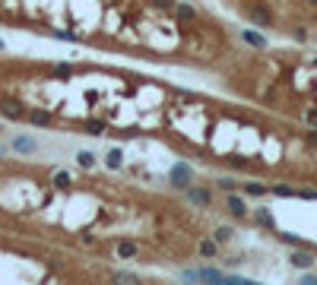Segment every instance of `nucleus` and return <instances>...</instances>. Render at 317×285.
<instances>
[{
	"label": "nucleus",
	"mask_w": 317,
	"mask_h": 285,
	"mask_svg": "<svg viewBox=\"0 0 317 285\" xmlns=\"http://www.w3.org/2000/svg\"><path fill=\"white\" fill-rule=\"evenodd\" d=\"M86 133H89V137H102V133H105V121H99V118L86 121Z\"/></svg>",
	"instance_id": "obj_14"
},
{
	"label": "nucleus",
	"mask_w": 317,
	"mask_h": 285,
	"mask_svg": "<svg viewBox=\"0 0 317 285\" xmlns=\"http://www.w3.org/2000/svg\"><path fill=\"white\" fill-rule=\"evenodd\" d=\"M245 194H248V197H264L267 187H264V184H245Z\"/></svg>",
	"instance_id": "obj_23"
},
{
	"label": "nucleus",
	"mask_w": 317,
	"mask_h": 285,
	"mask_svg": "<svg viewBox=\"0 0 317 285\" xmlns=\"http://www.w3.org/2000/svg\"><path fill=\"white\" fill-rule=\"evenodd\" d=\"M115 257H121V260H137V257H140V247H137L134 241L124 238V241L115 244Z\"/></svg>",
	"instance_id": "obj_5"
},
{
	"label": "nucleus",
	"mask_w": 317,
	"mask_h": 285,
	"mask_svg": "<svg viewBox=\"0 0 317 285\" xmlns=\"http://www.w3.org/2000/svg\"><path fill=\"white\" fill-rule=\"evenodd\" d=\"M105 165H108L111 171H118V168L124 165V149H118V146H115V149H111L108 156H105Z\"/></svg>",
	"instance_id": "obj_10"
},
{
	"label": "nucleus",
	"mask_w": 317,
	"mask_h": 285,
	"mask_svg": "<svg viewBox=\"0 0 317 285\" xmlns=\"http://www.w3.org/2000/svg\"><path fill=\"white\" fill-rule=\"evenodd\" d=\"M216 187H219V190H226V194H235V190H238V181H232V178H219V181H216Z\"/></svg>",
	"instance_id": "obj_21"
},
{
	"label": "nucleus",
	"mask_w": 317,
	"mask_h": 285,
	"mask_svg": "<svg viewBox=\"0 0 317 285\" xmlns=\"http://www.w3.org/2000/svg\"><path fill=\"white\" fill-rule=\"evenodd\" d=\"M308 4H311V7H317V0H308Z\"/></svg>",
	"instance_id": "obj_32"
},
{
	"label": "nucleus",
	"mask_w": 317,
	"mask_h": 285,
	"mask_svg": "<svg viewBox=\"0 0 317 285\" xmlns=\"http://www.w3.org/2000/svg\"><path fill=\"white\" fill-rule=\"evenodd\" d=\"M0 111H4V118H13V121H20V118H29L20 99H0Z\"/></svg>",
	"instance_id": "obj_3"
},
{
	"label": "nucleus",
	"mask_w": 317,
	"mask_h": 285,
	"mask_svg": "<svg viewBox=\"0 0 317 285\" xmlns=\"http://www.w3.org/2000/svg\"><path fill=\"white\" fill-rule=\"evenodd\" d=\"M115 282H137L134 273H115Z\"/></svg>",
	"instance_id": "obj_25"
},
{
	"label": "nucleus",
	"mask_w": 317,
	"mask_h": 285,
	"mask_svg": "<svg viewBox=\"0 0 317 285\" xmlns=\"http://www.w3.org/2000/svg\"><path fill=\"white\" fill-rule=\"evenodd\" d=\"M188 200H191V206L207 209L213 203V194H210V190H203V187H188Z\"/></svg>",
	"instance_id": "obj_4"
},
{
	"label": "nucleus",
	"mask_w": 317,
	"mask_h": 285,
	"mask_svg": "<svg viewBox=\"0 0 317 285\" xmlns=\"http://www.w3.org/2000/svg\"><path fill=\"white\" fill-rule=\"evenodd\" d=\"M302 285H317V276H314V273H308V276H302Z\"/></svg>",
	"instance_id": "obj_29"
},
{
	"label": "nucleus",
	"mask_w": 317,
	"mask_h": 285,
	"mask_svg": "<svg viewBox=\"0 0 317 285\" xmlns=\"http://www.w3.org/2000/svg\"><path fill=\"white\" fill-rule=\"evenodd\" d=\"M77 162H80L83 168H92V165H96V152H89V149L77 152Z\"/></svg>",
	"instance_id": "obj_17"
},
{
	"label": "nucleus",
	"mask_w": 317,
	"mask_h": 285,
	"mask_svg": "<svg viewBox=\"0 0 317 285\" xmlns=\"http://www.w3.org/2000/svg\"><path fill=\"white\" fill-rule=\"evenodd\" d=\"M298 197H305V200H317V190H298Z\"/></svg>",
	"instance_id": "obj_28"
},
{
	"label": "nucleus",
	"mask_w": 317,
	"mask_h": 285,
	"mask_svg": "<svg viewBox=\"0 0 317 285\" xmlns=\"http://www.w3.org/2000/svg\"><path fill=\"white\" fill-rule=\"evenodd\" d=\"M13 149H16V152H35V149H39V143L29 140V137H13Z\"/></svg>",
	"instance_id": "obj_11"
},
{
	"label": "nucleus",
	"mask_w": 317,
	"mask_h": 285,
	"mask_svg": "<svg viewBox=\"0 0 317 285\" xmlns=\"http://www.w3.org/2000/svg\"><path fill=\"white\" fill-rule=\"evenodd\" d=\"M191 181H194V168H191L188 162H178V165L169 171V184H172V187H178V190H188V187H191Z\"/></svg>",
	"instance_id": "obj_2"
},
{
	"label": "nucleus",
	"mask_w": 317,
	"mask_h": 285,
	"mask_svg": "<svg viewBox=\"0 0 317 285\" xmlns=\"http://www.w3.org/2000/svg\"><path fill=\"white\" fill-rule=\"evenodd\" d=\"M241 38H245L251 48H267V38L260 35V32H254V29H245V32H241Z\"/></svg>",
	"instance_id": "obj_9"
},
{
	"label": "nucleus",
	"mask_w": 317,
	"mask_h": 285,
	"mask_svg": "<svg viewBox=\"0 0 317 285\" xmlns=\"http://www.w3.org/2000/svg\"><path fill=\"white\" fill-rule=\"evenodd\" d=\"M311 143H314V146H317V127H314V130H311Z\"/></svg>",
	"instance_id": "obj_31"
},
{
	"label": "nucleus",
	"mask_w": 317,
	"mask_h": 285,
	"mask_svg": "<svg viewBox=\"0 0 317 285\" xmlns=\"http://www.w3.org/2000/svg\"><path fill=\"white\" fill-rule=\"evenodd\" d=\"M289 263L298 266V270H311V266H314V257H311L308 251H295V254L289 257Z\"/></svg>",
	"instance_id": "obj_8"
},
{
	"label": "nucleus",
	"mask_w": 317,
	"mask_h": 285,
	"mask_svg": "<svg viewBox=\"0 0 317 285\" xmlns=\"http://www.w3.org/2000/svg\"><path fill=\"white\" fill-rule=\"evenodd\" d=\"M251 19H254L257 26H264V29H270V26H273V16H270L267 10H251Z\"/></svg>",
	"instance_id": "obj_13"
},
{
	"label": "nucleus",
	"mask_w": 317,
	"mask_h": 285,
	"mask_svg": "<svg viewBox=\"0 0 317 285\" xmlns=\"http://www.w3.org/2000/svg\"><path fill=\"white\" fill-rule=\"evenodd\" d=\"M283 241H286V244H295V247H298V244H302V238H298V235H289V232L283 235Z\"/></svg>",
	"instance_id": "obj_27"
},
{
	"label": "nucleus",
	"mask_w": 317,
	"mask_h": 285,
	"mask_svg": "<svg viewBox=\"0 0 317 285\" xmlns=\"http://www.w3.org/2000/svg\"><path fill=\"white\" fill-rule=\"evenodd\" d=\"M29 121H32L35 127H51V124H54V114L45 111V108H35V111H29Z\"/></svg>",
	"instance_id": "obj_7"
},
{
	"label": "nucleus",
	"mask_w": 317,
	"mask_h": 285,
	"mask_svg": "<svg viewBox=\"0 0 317 285\" xmlns=\"http://www.w3.org/2000/svg\"><path fill=\"white\" fill-rule=\"evenodd\" d=\"M54 38H64V42H77V35H73V32H54Z\"/></svg>",
	"instance_id": "obj_26"
},
{
	"label": "nucleus",
	"mask_w": 317,
	"mask_h": 285,
	"mask_svg": "<svg viewBox=\"0 0 317 285\" xmlns=\"http://www.w3.org/2000/svg\"><path fill=\"white\" fill-rule=\"evenodd\" d=\"M308 124H311V127H317V111H308Z\"/></svg>",
	"instance_id": "obj_30"
},
{
	"label": "nucleus",
	"mask_w": 317,
	"mask_h": 285,
	"mask_svg": "<svg viewBox=\"0 0 317 285\" xmlns=\"http://www.w3.org/2000/svg\"><path fill=\"white\" fill-rule=\"evenodd\" d=\"M273 194H276V197H298V190H292L289 184H276Z\"/></svg>",
	"instance_id": "obj_22"
},
{
	"label": "nucleus",
	"mask_w": 317,
	"mask_h": 285,
	"mask_svg": "<svg viewBox=\"0 0 317 285\" xmlns=\"http://www.w3.org/2000/svg\"><path fill=\"white\" fill-rule=\"evenodd\" d=\"M153 4L159 7V10H175L178 4H175V0H153Z\"/></svg>",
	"instance_id": "obj_24"
},
{
	"label": "nucleus",
	"mask_w": 317,
	"mask_h": 285,
	"mask_svg": "<svg viewBox=\"0 0 317 285\" xmlns=\"http://www.w3.org/2000/svg\"><path fill=\"white\" fill-rule=\"evenodd\" d=\"M175 13H178L181 19H197V7H194V4H178Z\"/></svg>",
	"instance_id": "obj_16"
},
{
	"label": "nucleus",
	"mask_w": 317,
	"mask_h": 285,
	"mask_svg": "<svg viewBox=\"0 0 317 285\" xmlns=\"http://www.w3.org/2000/svg\"><path fill=\"white\" fill-rule=\"evenodd\" d=\"M0 51H4V38H0Z\"/></svg>",
	"instance_id": "obj_33"
},
{
	"label": "nucleus",
	"mask_w": 317,
	"mask_h": 285,
	"mask_svg": "<svg viewBox=\"0 0 317 285\" xmlns=\"http://www.w3.org/2000/svg\"><path fill=\"white\" fill-rule=\"evenodd\" d=\"M257 222H260V225H267V228H276V219H273L270 209H257Z\"/></svg>",
	"instance_id": "obj_18"
},
{
	"label": "nucleus",
	"mask_w": 317,
	"mask_h": 285,
	"mask_svg": "<svg viewBox=\"0 0 317 285\" xmlns=\"http://www.w3.org/2000/svg\"><path fill=\"white\" fill-rule=\"evenodd\" d=\"M70 184H73L70 171H54V187H58V190H67Z\"/></svg>",
	"instance_id": "obj_15"
},
{
	"label": "nucleus",
	"mask_w": 317,
	"mask_h": 285,
	"mask_svg": "<svg viewBox=\"0 0 317 285\" xmlns=\"http://www.w3.org/2000/svg\"><path fill=\"white\" fill-rule=\"evenodd\" d=\"M200 257L216 260V257H219V241H216V238H213V241H203V244H200Z\"/></svg>",
	"instance_id": "obj_12"
},
{
	"label": "nucleus",
	"mask_w": 317,
	"mask_h": 285,
	"mask_svg": "<svg viewBox=\"0 0 317 285\" xmlns=\"http://www.w3.org/2000/svg\"><path fill=\"white\" fill-rule=\"evenodd\" d=\"M226 276L229 273L216 270V266H207V270H184V279L188 282H219V285H226Z\"/></svg>",
	"instance_id": "obj_1"
},
{
	"label": "nucleus",
	"mask_w": 317,
	"mask_h": 285,
	"mask_svg": "<svg viewBox=\"0 0 317 285\" xmlns=\"http://www.w3.org/2000/svg\"><path fill=\"white\" fill-rule=\"evenodd\" d=\"M226 206H229V213H232L235 219H245V216H248V203H245V197H238V194H229Z\"/></svg>",
	"instance_id": "obj_6"
},
{
	"label": "nucleus",
	"mask_w": 317,
	"mask_h": 285,
	"mask_svg": "<svg viewBox=\"0 0 317 285\" xmlns=\"http://www.w3.org/2000/svg\"><path fill=\"white\" fill-rule=\"evenodd\" d=\"M51 73L58 76V80H70V76H73V67H70V64H58V67H54Z\"/></svg>",
	"instance_id": "obj_20"
},
{
	"label": "nucleus",
	"mask_w": 317,
	"mask_h": 285,
	"mask_svg": "<svg viewBox=\"0 0 317 285\" xmlns=\"http://www.w3.org/2000/svg\"><path fill=\"white\" fill-rule=\"evenodd\" d=\"M213 238H216L219 244H226V241H232V228H229V225H219L216 232H213Z\"/></svg>",
	"instance_id": "obj_19"
}]
</instances>
